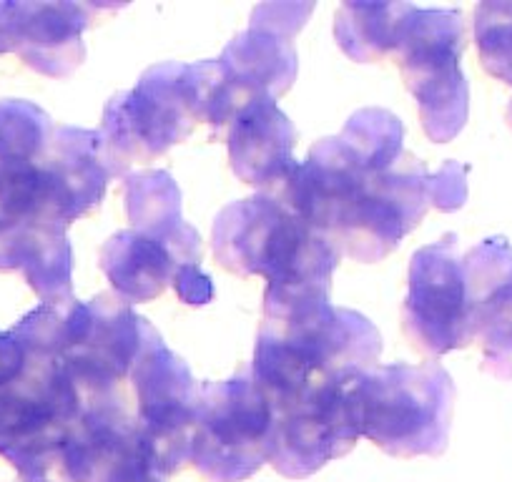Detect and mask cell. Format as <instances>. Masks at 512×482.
<instances>
[{
    "mask_svg": "<svg viewBox=\"0 0 512 482\" xmlns=\"http://www.w3.org/2000/svg\"><path fill=\"white\" fill-rule=\"evenodd\" d=\"M382 337L324 292H264V319L251 375L272 402L347 387L377 367Z\"/></svg>",
    "mask_w": 512,
    "mask_h": 482,
    "instance_id": "obj_1",
    "label": "cell"
},
{
    "mask_svg": "<svg viewBox=\"0 0 512 482\" xmlns=\"http://www.w3.org/2000/svg\"><path fill=\"white\" fill-rule=\"evenodd\" d=\"M214 257L226 272L264 277L272 292H332L339 252L282 199L256 194L231 201L211 229Z\"/></svg>",
    "mask_w": 512,
    "mask_h": 482,
    "instance_id": "obj_2",
    "label": "cell"
},
{
    "mask_svg": "<svg viewBox=\"0 0 512 482\" xmlns=\"http://www.w3.org/2000/svg\"><path fill=\"white\" fill-rule=\"evenodd\" d=\"M211 73V61L159 63L106 103L98 134L113 176H126L131 164H149L189 139L209 113Z\"/></svg>",
    "mask_w": 512,
    "mask_h": 482,
    "instance_id": "obj_3",
    "label": "cell"
},
{
    "mask_svg": "<svg viewBox=\"0 0 512 482\" xmlns=\"http://www.w3.org/2000/svg\"><path fill=\"white\" fill-rule=\"evenodd\" d=\"M359 435L392 455L445 450L455 415V382L437 362L377 365L349 385Z\"/></svg>",
    "mask_w": 512,
    "mask_h": 482,
    "instance_id": "obj_4",
    "label": "cell"
},
{
    "mask_svg": "<svg viewBox=\"0 0 512 482\" xmlns=\"http://www.w3.org/2000/svg\"><path fill=\"white\" fill-rule=\"evenodd\" d=\"M312 3H267L251 13L249 31L231 38L214 63L206 124L216 131L249 103L282 98L299 73L297 48L292 38L312 16Z\"/></svg>",
    "mask_w": 512,
    "mask_h": 482,
    "instance_id": "obj_5",
    "label": "cell"
},
{
    "mask_svg": "<svg viewBox=\"0 0 512 482\" xmlns=\"http://www.w3.org/2000/svg\"><path fill=\"white\" fill-rule=\"evenodd\" d=\"M462 48L465 23L460 11L412 6L395 58L420 108L422 129L435 144L457 139L467 124L470 86L460 66Z\"/></svg>",
    "mask_w": 512,
    "mask_h": 482,
    "instance_id": "obj_6",
    "label": "cell"
},
{
    "mask_svg": "<svg viewBox=\"0 0 512 482\" xmlns=\"http://www.w3.org/2000/svg\"><path fill=\"white\" fill-rule=\"evenodd\" d=\"M432 184L435 176L407 151L392 169L369 174L329 236L339 257L362 264L390 257L425 219L432 206Z\"/></svg>",
    "mask_w": 512,
    "mask_h": 482,
    "instance_id": "obj_7",
    "label": "cell"
},
{
    "mask_svg": "<svg viewBox=\"0 0 512 482\" xmlns=\"http://www.w3.org/2000/svg\"><path fill=\"white\" fill-rule=\"evenodd\" d=\"M274 407L254 375L241 372L224 382L199 387L191 450L196 462L214 475H241L269 455Z\"/></svg>",
    "mask_w": 512,
    "mask_h": 482,
    "instance_id": "obj_8",
    "label": "cell"
},
{
    "mask_svg": "<svg viewBox=\"0 0 512 482\" xmlns=\"http://www.w3.org/2000/svg\"><path fill=\"white\" fill-rule=\"evenodd\" d=\"M126 385L131 392L128 410L151 455L191 450V422L201 385L146 319H141V347Z\"/></svg>",
    "mask_w": 512,
    "mask_h": 482,
    "instance_id": "obj_9",
    "label": "cell"
},
{
    "mask_svg": "<svg viewBox=\"0 0 512 482\" xmlns=\"http://www.w3.org/2000/svg\"><path fill=\"white\" fill-rule=\"evenodd\" d=\"M402 329L412 347L427 357H442L472 342L465 269L455 234H445L412 257Z\"/></svg>",
    "mask_w": 512,
    "mask_h": 482,
    "instance_id": "obj_10",
    "label": "cell"
},
{
    "mask_svg": "<svg viewBox=\"0 0 512 482\" xmlns=\"http://www.w3.org/2000/svg\"><path fill=\"white\" fill-rule=\"evenodd\" d=\"M88 304V319L81 337L63 354L61 367L68 380L88 402L121 400L123 385L141 347V319L116 294H98Z\"/></svg>",
    "mask_w": 512,
    "mask_h": 482,
    "instance_id": "obj_11",
    "label": "cell"
},
{
    "mask_svg": "<svg viewBox=\"0 0 512 482\" xmlns=\"http://www.w3.org/2000/svg\"><path fill=\"white\" fill-rule=\"evenodd\" d=\"M349 385L272 402L274 427L269 455L274 465L292 475L309 472L329 457L347 452L362 437Z\"/></svg>",
    "mask_w": 512,
    "mask_h": 482,
    "instance_id": "obj_12",
    "label": "cell"
},
{
    "mask_svg": "<svg viewBox=\"0 0 512 482\" xmlns=\"http://www.w3.org/2000/svg\"><path fill=\"white\" fill-rule=\"evenodd\" d=\"M106 6L0 0V56L18 53L48 78H68L86 58L83 31Z\"/></svg>",
    "mask_w": 512,
    "mask_h": 482,
    "instance_id": "obj_13",
    "label": "cell"
},
{
    "mask_svg": "<svg viewBox=\"0 0 512 482\" xmlns=\"http://www.w3.org/2000/svg\"><path fill=\"white\" fill-rule=\"evenodd\" d=\"M472 342L482 344L485 370L512 380V247L502 236L480 241L462 259Z\"/></svg>",
    "mask_w": 512,
    "mask_h": 482,
    "instance_id": "obj_14",
    "label": "cell"
},
{
    "mask_svg": "<svg viewBox=\"0 0 512 482\" xmlns=\"http://www.w3.org/2000/svg\"><path fill=\"white\" fill-rule=\"evenodd\" d=\"M48 221L71 226L101 204L108 181L116 179L103 154L98 131L56 126L46 154L38 161Z\"/></svg>",
    "mask_w": 512,
    "mask_h": 482,
    "instance_id": "obj_15",
    "label": "cell"
},
{
    "mask_svg": "<svg viewBox=\"0 0 512 482\" xmlns=\"http://www.w3.org/2000/svg\"><path fill=\"white\" fill-rule=\"evenodd\" d=\"M297 131L274 98L249 103L229 124V164L236 179L259 194L282 196L297 174Z\"/></svg>",
    "mask_w": 512,
    "mask_h": 482,
    "instance_id": "obj_16",
    "label": "cell"
},
{
    "mask_svg": "<svg viewBox=\"0 0 512 482\" xmlns=\"http://www.w3.org/2000/svg\"><path fill=\"white\" fill-rule=\"evenodd\" d=\"M0 272H23L41 302L73 297V252L68 229L31 221L0 229Z\"/></svg>",
    "mask_w": 512,
    "mask_h": 482,
    "instance_id": "obj_17",
    "label": "cell"
},
{
    "mask_svg": "<svg viewBox=\"0 0 512 482\" xmlns=\"http://www.w3.org/2000/svg\"><path fill=\"white\" fill-rule=\"evenodd\" d=\"M123 189L131 229L164 241L179 269L201 267V236L181 216V191L169 171L126 174Z\"/></svg>",
    "mask_w": 512,
    "mask_h": 482,
    "instance_id": "obj_18",
    "label": "cell"
},
{
    "mask_svg": "<svg viewBox=\"0 0 512 482\" xmlns=\"http://www.w3.org/2000/svg\"><path fill=\"white\" fill-rule=\"evenodd\" d=\"M101 272L118 299L126 304H144L161 297L166 287L174 284L179 264L164 241L126 229L103 244Z\"/></svg>",
    "mask_w": 512,
    "mask_h": 482,
    "instance_id": "obj_19",
    "label": "cell"
},
{
    "mask_svg": "<svg viewBox=\"0 0 512 482\" xmlns=\"http://www.w3.org/2000/svg\"><path fill=\"white\" fill-rule=\"evenodd\" d=\"M410 11V3H344L334 23L339 48L357 63L382 61L400 46Z\"/></svg>",
    "mask_w": 512,
    "mask_h": 482,
    "instance_id": "obj_20",
    "label": "cell"
},
{
    "mask_svg": "<svg viewBox=\"0 0 512 482\" xmlns=\"http://www.w3.org/2000/svg\"><path fill=\"white\" fill-rule=\"evenodd\" d=\"M53 131L56 124L36 103L0 101V164H36L46 154Z\"/></svg>",
    "mask_w": 512,
    "mask_h": 482,
    "instance_id": "obj_21",
    "label": "cell"
},
{
    "mask_svg": "<svg viewBox=\"0 0 512 482\" xmlns=\"http://www.w3.org/2000/svg\"><path fill=\"white\" fill-rule=\"evenodd\" d=\"M475 41L485 71L512 86V0H487L477 6Z\"/></svg>",
    "mask_w": 512,
    "mask_h": 482,
    "instance_id": "obj_22",
    "label": "cell"
},
{
    "mask_svg": "<svg viewBox=\"0 0 512 482\" xmlns=\"http://www.w3.org/2000/svg\"><path fill=\"white\" fill-rule=\"evenodd\" d=\"M465 199V166L450 161V164H445L435 174V184H432V206H437L440 211H455L465 204Z\"/></svg>",
    "mask_w": 512,
    "mask_h": 482,
    "instance_id": "obj_23",
    "label": "cell"
},
{
    "mask_svg": "<svg viewBox=\"0 0 512 482\" xmlns=\"http://www.w3.org/2000/svg\"><path fill=\"white\" fill-rule=\"evenodd\" d=\"M174 289L181 302L194 304V307H204L214 299V284L201 272V267L179 269L174 277Z\"/></svg>",
    "mask_w": 512,
    "mask_h": 482,
    "instance_id": "obj_24",
    "label": "cell"
},
{
    "mask_svg": "<svg viewBox=\"0 0 512 482\" xmlns=\"http://www.w3.org/2000/svg\"><path fill=\"white\" fill-rule=\"evenodd\" d=\"M507 124H510V129H512V101H510V106H507Z\"/></svg>",
    "mask_w": 512,
    "mask_h": 482,
    "instance_id": "obj_25",
    "label": "cell"
}]
</instances>
